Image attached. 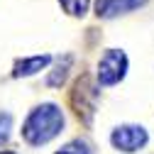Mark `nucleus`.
Returning <instances> with one entry per match:
<instances>
[{
  "instance_id": "obj_1",
  "label": "nucleus",
  "mask_w": 154,
  "mask_h": 154,
  "mask_svg": "<svg viewBox=\"0 0 154 154\" xmlns=\"http://www.w3.org/2000/svg\"><path fill=\"white\" fill-rule=\"evenodd\" d=\"M61 127H64L61 110L54 103H44V105L34 108L29 112V118H27V122L22 127V134H25V140L29 144L39 147V144H47L49 140H54L61 132Z\"/></svg>"
},
{
  "instance_id": "obj_5",
  "label": "nucleus",
  "mask_w": 154,
  "mask_h": 154,
  "mask_svg": "<svg viewBox=\"0 0 154 154\" xmlns=\"http://www.w3.org/2000/svg\"><path fill=\"white\" fill-rule=\"evenodd\" d=\"M49 61H51V56H49V54H39V56H29V59H20V61L15 64L12 76H15V79L32 76V73H37V71L47 69V66H49Z\"/></svg>"
},
{
  "instance_id": "obj_4",
  "label": "nucleus",
  "mask_w": 154,
  "mask_h": 154,
  "mask_svg": "<svg viewBox=\"0 0 154 154\" xmlns=\"http://www.w3.org/2000/svg\"><path fill=\"white\" fill-rule=\"evenodd\" d=\"M144 3L147 0H95V12H98V17H118Z\"/></svg>"
},
{
  "instance_id": "obj_8",
  "label": "nucleus",
  "mask_w": 154,
  "mask_h": 154,
  "mask_svg": "<svg viewBox=\"0 0 154 154\" xmlns=\"http://www.w3.org/2000/svg\"><path fill=\"white\" fill-rule=\"evenodd\" d=\"M10 130H12V118L8 112H0V144L10 140Z\"/></svg>"
},
{
  "instance_id": "obj_6",
  "label": "nucleus",
  "mask_w": 154,
  "mask_h": 154,
  "mask_svg": "<svg viewBox=\"0 0 154 154\" xmlns=\"http://www.w3.org/2000/svg\"><path fill=\"white\" fill-rule=\"evenodd\" d=\"M59 3H61V8H64L69 15H73V17H83L86 10H88V3H91V0H59Z\"/></svg>"
},
{
  "instance_id": "obj_3",
  "label": "nucleus",
  "mask_w": 154,
  "mask_h": 154,
  "mask_svg": "<svg viewBox=\"0 0 154 154\" xmlns=\"http://www.w3.org/2000/svg\"><path fill=\"white\" fill-rule=\"evenodd\" d=\"M110 142L120 152H137L147 144V130L140 125H122L110 134Z\"/></svg>"
},
{
  "instance_id": "obj_9",
  "label": "nucleus",
  "mask_w": 154,
  "mask_h": 154,
  "mask_svg": "<svg viewBox=\"0 0 154 154\" xmlns=\"http://www.w3.org/2000/svg\"><path fill=\"white\" fill-rule=\"evenodd\" d=\"M56 154H88V149H86L83 142H71V144H66L61 152H56Z\"/></svg>"
},
{
  "instance_id": "obj_2",
  "label": "nucleus",
  "mask_w": 154,
  "mask_h": 154,
  "mask_svg": "<svg viewBox=\"0 0 154 154\" xmlns=\"http://www.w3.org/2000/svg\"><path fill=\"white\" fill-rule=\"evenodd\" d=\"M127 71V56L120 49H108L105 56L98 64V83L100 86H115L118 81L125 79Z\"/></svg>"
},
{
  "instance_id": "obj_7",
  "label": "nucleus",
  "mask_w": 154,
  "mask_h": 154,
  "mask_svg": "<svg viewBox=\"0 0 154 154\" xmlns=\"http://www.w3.org/2000/svg\"><path fill=\"white\" fill-rule=\"evenodd\" d=\"M69 66H71V56H66V59H64V64H59V66L54 69V73L47 79V83H49V86H61V83H64V79H66Z\"/></svg>"
},
{
  "instance_id": "obj_10",
  "label": "nucleus",
  "mask_w": 154,
  "mask_h": 154,
  "mask_svg": "<svg viewBox=\"0 0 154 154\" xmlns=\"http://www.w3.org/2000/svg\"><path fill=\"white\" fill-rule=\"evenodd\" d=\"M0 154H15V152H0Z\"/></svg>"
}]
</instances>
